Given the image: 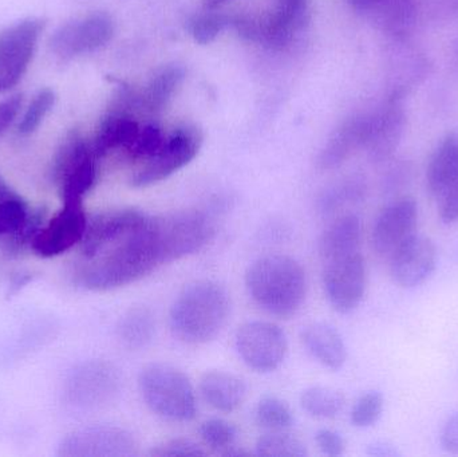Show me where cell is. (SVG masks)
I'll list each match as a JSON object with an SVG mask.
<instances>
[{
	"label": "cell",
	"mask_w": 458,
	"mask_h": 457,
	"mask_svg": "<svg viewBox=\"0 0 458 457\" xmlns=\"http://www.w3.org/2000/svg\"><path fill=\"white\" fill-rule=\"evenodd\" d=\"M184 67L179 64H168L156 72L139 98V107L144 112L156 114L164 110L184 80Z\"/></svg>",
	"instance_id": "26"
},
{
	"label": "cell",
	"mask_w": 458,
	"mask_h": 457,
	"mask_svg": "<svg viewBox=\"0 0 458 457\" xmlns=\"http://www.w3.org/2000/svg\"><path fill=\"white\" fill-rule=\"evenodd\" d=\"M373 126V113L355 114L344 121V125L331 137L320 155V166L333 169L344 164L355 150L366 148Z\"/></svg>",
	"instance_id": "21"
},
{
	"label": "cell",
	"mask_w": 458,
	"mask_h": 457,
	"mask_svg": "<svg viewBox=\"0 0 458 457\" xmlns=\"http://www.w3.org/2000/svg\"><path fill=\"white\" fill-rule=\"evenodd\" d=\"M315 442L325 455L338 457L344 455V440L338 432L333 429L322 428L315 434Z\"/></svg>",
	"instance_id": "40"
},
{
	"label": "cell",
	"mask_w": 458,
	"mask_h": 457,
	"mask_svg": "<svg viewBox=\"0 0 458 457\" xmlns=\"http://www.w3.org/2000/svg\"><path fill=\"white\" fill-rule=\"evenodd\" d=\"M437 266V249L427 236L416 235L392 254L390 274L403 289H413L430 278Z\"/></svg>",
	"instance_id": "18"
},
{
	"label": "cell",
	"mask_w": 458,
	"mask_h": 457,
	"mask_svg": "<svg viewBox=\"0 0 458 457\" xmlns=\"http://www.w3.org/2000/svg\"><path fill=\"white\" fill-rule=\"evenodd\" d=\"M256 455L264 457H304L306 444L295 435L283 431H267L259 437L255 445Z\"/></svg>",
	"instance_id": "30"
},
{
	"label": "cell",
	"mask_w": 458,
	"mask_h": 457,
	"mask_svg": "<svg viewBox=\"0 0 458 457\" xmlns=\"http://www.w3.org/2000/svg\"><path fill=\"white\" fill-rule=\"evenodd\" d=\"M23 105V94L18 93L0 101V136L13 125L21 113Z\"/></svg>",
	"instance_id": "41"
},
{
	"label": "cell",
	"mask_w": 458,
	"mask_h": 457,
	"mask_svg": "<svg viewBox=\"0 0 458 457\" xmlns=\"http://www.w3.org/2000/svg\"><path fill=\"white\" fill-rule=\"evenodd\" d=\"M203 133L195 125L177 126L166 136L161 149L131 176L134 188L150 187L168 179L195 160L203 145Z\"/></svg>",
	"instance_id": "8"
},
{
	"label": "cell",
	"mask_w": 458,
	"mask_h": 457,
	"mask_svg": "<svg viewBox=\"0 0 458 457\" xmlns=\"http://www.w3.org/2000/svg\"><path fill=\"white\" fill-rule=\"evenodd\" d=\"M368 455L374 457H395L400 456L397 448L386 442H374L368 445Z\"/></svg>",
	"instance_id": "45"
},
{
	"label": "cell",
	"mask_w": 458,
	"mask_h": 457,
	"mask_svg": "<svg viewBox=\"0 0 458 457\" xmlns=\"http://www.w3.org/2000/svg\"><path fill=\"white\" fill-rule=\"evenodd\" d=\"M165 139L166 136L160 126L156 123H148L140 128L136 139L129 145L126 153L131 160L145 163L161 149Z\"/></svg>",
	"instance_id": "34"
},
{
	"label": "cell",
	"mask_w": 458,
	"mask_h": 457,
	"mask_svg": "<svg viewBox=\"0 0 458 457\" xmlns=\"http://www.w3.org/2000/svg\"><path fill=\"white\" fill-rule=\"evenodd\" d=\"M366 184L360 177H352L325 190L319 199V212L325 216L360 203L366 196Z\"/></svg>",
	"instance_id": "29"
},
{
	"label": "cell",
	"mask_w": 458,
	"mask_h": 457,
	"mask_svg": "<svg viewBox=\"0 0 458 457\" xmlns=\"http://www.w3.org/2000/svg\"><path fill=\"white\" fill-rule=\"evenodd\" d=\"M458 182V136L446 134L436 148L427 169V187L441 198Z\"/></svg>",
	"instance_id": "25"
},
{
	"label": "cell",
	"mask_w": 458,
	"mask_h": 457,
	"mask_svg": "<svg viewBox=\"0 0 458 457\" xmlns=\"http://www.w3.org/2000/svg\"><path fill=\"white\" fill-rule=\"evenodd\" d=\"M139 107V98L129 89H123L115 98L112 109L99 123L94 137L93 147L97 158L104 157L115 149H128L136 139L140 125L134 117V109Z\"/></svg>",
	"instance_id": "16"
},
{
	"label": "cell",
	"mask_w": 458,
	"mask_h": 457,
	"mask_svg": "<svg viewBox=\"0 0 458 457\" xmlns=\"http://www.w3.org/2000/svg\"><path fill=\"white\" fill-rule=\"evenodd\" d=\"M385 2L386 0H347V3L354 7L358 13H363L370 19L378 13L379 8L385 4Z\"/></svg>",
	"instance_id": "44"
},
{
	"label": "cell",
	"mask_w": 458,
	"mask_h": 457,
	"mask_svg": "<svg viewBox=\"0 0 458 457\" xmlns=\"http://www.w3.org/2000/svg\"><path fill=\"white\" fill-rule=\"evenodd\" d=\"M362 222L354 214L336 217L323 231L319 239V254L325 262L360 252Z\"/></svg>",
	"instance_id": "24"
},
{
	"label": "cell",
	"mask_w": 458,
	"mask_h": 457,
	"mask_svg": "<svg viewBox=\"0 0 458 457\" xmlns=\"http://www.w3.org/2000/svg\"><path fill=\"white\" fill-rule=\"evenodd\" d=\"M309 0H271V8L261 16H237L232 24L245 39L280 50L303 27Z\"/></svg>",
	"instance_id": "7"
},
{
	"label": "cell",
	"mask_w": 458,
	"mask_h": 457,
	"mask_svg": "<svg viewBox=\"0 0 458 457\" xmlns=\"http://www.w3.org/2000/svg\"><path fill=\"white\" fill-rule=\"evenodd\" d=\"M344 394L327 386H312L301 396V405L310 416L315 419H335L344 410Z\"/></svg>",
	"instance_id": "28"
},
{
	"label": "cell",
	"mask_w": 458,
	"mask_h": 457,
	"mask_svg": "<svg viewBox=\"0 0 458 457\" xmlns=\"http://www.w3.org/2000/svg\"><path fill=\"white\" fill-rule=\"evenodd\" d=\"M140 394L158 418L172 423H188L198 413L195 389L182 370L168 364H150L139 377Z\"/></svg>",
	"instance_id": "4"
},
{
	"label": "cell",
	"mask_w": 458,
	"mask_h": 457,
	"mask_svg": "<svg viewBox=\"0 0 458 457\" xmlns=\"http://www.w3.org/2000/svg\"><path fill=\"white\" fill-rule=\"evenodd\" d=\"M148 215L136 208L112 209L101 212L88 220L85 235L81 241L83 259H90L113 241L123 238L139 228Z\"/></svg>",
	"instance_id": "20"
},
{
	"label": "cell",
	"mask_w": 458,
	"mask_h": 457,
	"mask_svg": "<svg viewBox=\"0 0 458 457\" xmlns=\"http://www.w3.org/2000/svg\"><path fill=\"white\" fill-rule=\"evenodd\" d=\"M419 220V204L411 196L395 199L387 204L373 225L371 243L381 255H392L401 244L414 235Z\"/></svg>",
	"instance_id": "17"
},
{
	"label": "cell",
	"mask_w": 458,
	"mask_h": 457,
	"mask_svg": "<svg viewBox=\"0 0 458 457\" xmlns=\"http://www.w3.org/2000/svg\"><path fill=\"white\" fill-rule=\"evenodd\" d=\"M229 314L227 290L217 282L198 281L188 284L172 303L169 326L182 343L203 345L222 333Z\"/></svg>",
	"instance_id": "2"
},
{
	"label": "cell",
	"mask_w": 458,
	"mask_h": 457,
	"mask_svg": "<svg viewBox=\"0 0 458 457\" xmlns=\"http://www.w3.org/2000/svg\"><path fill=\"white\" fill-rule=\"evenodd\" d=\"M61 457H133L137 442L128 429L117 426H90L72 431L59 443Z\"/></svg>",
	"instance_id": "14"
},
{
	"label": "cell",
	"mask_w": 458,
	"mask_h": 457,
	"mask_svg": "<svg viewBox=\"0 0 458 457\" xmlns=\"http://www.w3.org/2000/svg\"><path fill=\"white\" fill-rule=\"evenodd\" d=\"M441 445L446 453L458 455V412L452 415L441 432Z\"/></svg>",
	"instance_id": "43"
},
{
	"label": "cell",
	"mask_w": 458,
	"mask_h": 457,
	"mask_svg": "<svg viewBox=\"0 0 458 457\" xmlns=\"http://www.w3.org/2000/svg\"><path fill=\"white\" fill-rule=\"evenodd\" d=\"M150 455L156 457H198L206 456L207 453L198 444L190 439H172L164 444L153 448Z\"/></svg>",
	"instance_id": "38"
},
{
	"label": "cell",
	"mask_w": 458,
	"mask_h": 457,
	"mask_svg": "<svg viewBox=\"0 0 458 457\" xmlns=\"http://www.w3.org/2000/svg\"><path fill=\"white\" fill-rule=\"evenodd\" d=\"M164 265L203 250L215 235V223L200 209H184L149 217Z\"/></svg>",
	"instance_id": "5"
},
{
	"label": "cell",
	"mask_w": 458,
	"mask_h": 457,
	"mask_svg": "<svg viewBox=\"0 0 458 457\" xmlns=\"http://www.w3.org/2000/svg\"><path fill=\"white\" fill-rule=\"evenodd\" d=\"M45 21L27 18L0 31V93L15 88L34 59Z\"/></svg>",
	"instance_id": "10"
},
{
	"label": "cell",
	"mask_w": 458,
	"mask_h": 457,
	"mask_svg": "<svg viewBox=\"0 0 458 457\" xmlns=\"http://www.w3.org/2000/svg\"><path fill=\"white\" fill-rule=\"evenodd\" d=\"M156 318L148 308H134L118 322V338L131 351H141L156 337Z\"/></svg>",
	"instance_id": "27"
},
{
	"label": "cell",
	"mask_w": 458,
	"mask_h": 457,
	"mask_svg": "<svg viewBox=\"0 0 458 457\" xmlns=\"http://www.w3.org/2000/svg\"><path fill=\"white\" fill-rule=\"evenodd\" d=\"M301 341L312 359L330 370L346 364L347 348L341 333L326 322H314L301 333Z\"/></svg>",
	"instance_id": "22"
},
{
	"label": "cell",
	"mask_w": 458,
	"mask_h": 457,
	"mask_svg": "<svg viewBox=\"0 0 458 457\" xmlns=\"http://www.w3.org/2000/svg\"><path fill=\"white\" fill-rule=\"evenodd\" d=\"M88 220L83 203H64V207L40 228L31 251L40 258L64 254L82 241Z\"/></svg>",
	"instance_id": "15"
},
{
	"label": "cell",
	"mask_w": 458,
	"mask_h": 457,
	"mask_svg": "<svg viewBox=\"0 0 458 457\" xmlns=\"http://www.w3.org/2000/svg\"><path fill=\"white\" fill-rule=\"evenodd\" d=\"M454 62H456V63L458 64V35L456 37V39H454Z\"/></svg>",
	"instance_id": "48"
},
{
	"label": "cell",
	"mask_w": 458,
	"mask_h": 457,
	"mask_svg": "<svg viewBox=\"0 0 458 457\" xmlns=\"http://www.w3.org/2000/svg\"><path fill=\"white\" fill-rule=\"evenodd\" d=\"M236 351L240 359L258 373H271L284 362L287 335L274 322L250 321L237 330Z\"/></svg>",
	"instance_id": "11"
},
{
	"label": "cell",
	"mask_w": 458,
	"mask_h": 457,
	"mask_svg": "<svg viewBox=\"0 0 458 457\" xmlns=\"http://www.w3.org/2000/svg\"><path fill=\"white\" fill-rule=\"evenodd\" d=\"M384 412V396L379 392L370 391L362 394L352 410V424L357 428H370L376 426Z\"/></svg>",
	"instance_id": "37"
},
{
	"label": "cell",
	"mask_w": 458,
	"mask_h": 457,
	"mask_svg": "<svg viewBox=\"0 0 458 457\" xmlns=\"http://www.w3.org/2000/svg\"><path fill=\"white\" fill-rule=\"evenodd\" d=\"M96 153L82 134L72 131L54 156L51 179L64 203H83L96 185L98 168Z\"/></svg>",
	"instance_id": "6"
},
{
	"label": "cell",
	"mask_w": 458,
	"mask_h": 457,
	"mask_svg": "<svg viewBox=\"0 0 458 457\" xmlns=\"http://www.w3.org/2000/svg\"><path fill=\"white\" fill-rule=\"evenodd\" d=\"M115 24L106 13H93L62 24L50 38V50L61 59L93 53L112 40Z\"/></svg>",
	"instance_id": "12"
},
{
	"label": "cell",
	"mask_w": 458,
	"mask_h": 457,
	"mask_svg": "<svg viewBox=\"0 0 458 457\" xmlns=\"http://www.w3.org/2000/svg\"><path fill=\"white\" fill-rule=\"evenodd\" d=\"M256 424L266 431H283L293 423V415L287 402L274 396H266L255 410Z\"/></svg>",
	"instance_id": "31"
},
{
	"label": "cell",
	"mask_w": 458,
	"mask_h": 457,
	"mask_svg": "<svg viewBox=\"0 0 458 457\" xmlns=\"http://www.w3.org/2000/svg\"><path fill=\"white\" fill-rule=\"evenodd\" d=\"M199 388L204 402L223 413L239 410L247 397V385L244 380L233 373L223 370L207 372L201 377Z\"/></svg>",
	"instance_id": "23"
},
{
	"label": "cell",
	"mask_w": 458,
	"mask_h": 457,
	"mask_svg": "<svg viewBox=\"0 0 458 457\" xmlns=\"http://www.w3.org/2000/svg\"><path fill=\"white\" fill-rule=\"evenodd\" d=\"M55 101V91L51 89H43V90L38 91L37 96L32 98L27 109L24 110L23 117L19 121V133L23 136L34 133L45 120L46 115L51 112Z\"/></svg>",
	"instance_id": "35"
},
{
	"label": "cell",
	"mask_w": 458,
	"mask_h": 457,
	"mask_svg": "<svg viewBox=\"0 0 458 457\" xmlns=\"http://www.w3.org/2000/svg\"><path fill=\"white\" fill-rule=\"evenodd\" d=\"M46 216H47V211H46L45 207L31 209L23 225L5 239V251L10 255L18 257L27 250H31L38 233L45 225Z\"/></svg>",
	"instance_id": "33"
},
{
	"label": "cell",
	"mask_w": 458,
	"mask_h": 457,
	"mask_svg": "<svg viewBox=\"0 0 458 457\" xmlns=\"http://www.w3.org/2000/svg\"><path fill=\"white\" fill-rule=\"evenodd\" d=\"M121 388L120 370L107 361L83 362L67 376L64 399L80 410H94L109 404Z\"/></svg>",
	"instance_id": "9"
},
{
	"label": "cell",
	"mask_w": 458,
	"mask_h": 457,
	"mask_svg": "<svg viewBox=\"0 0 458 457\" xmlns=\"http://www.w3.org/2000/svg\"><path fill=\"white\" fill-rule=\"evenodd\" d=\"M413 177V168L411 164L401 161L390 169L385 177L384 190L387 195H397L400 190H405Z\"/></svg>",
	"instance_id": "39"
},
{
	"label": "cell",
	"mask_w": 458,
	"mask_h": 457,
	"mask_svg": "<svg viewBox=\"0 0 458 457\" xmlns=\"http://www.w3.org/2000/svg\"><path fill=\"white\" fill-rule=\"evenodd\" d=\"M161 265L163 258L148 216L139 228L86 259L78 279L91 292H110L141 281Z\"/></svg>",
	"instance_id": "1"
},
{
	"label": "cell",
	"mask_w": 458,
	"mask_h": 457,
	"mask_svg": "<svg viewBox=\"0 0 458 457\" xmlns=\"http://www.w3.org/2000/svg\"><path fill=\"white\" fill-rule=\"evenodd\" d=\"M228 2H231V0H204V7L207 10H216L217 7Z\"/></svg>",
	"instance_id": "47"
},
{
	"label": "cell",
	"mask_w": 458,
	"mask_h": 457,
	"mask_svg": "<svg viewBox=\"0 0 458 457\" xmlns=\"http://www.w3.org/2000/svg\"><path fill=\"white\" fill-rule=\"evenodd\" d=\"M15 190L10 187V184H8V182L3 179L2 174H0V201L11 198V196L15 195Z\"/></svg>",
	"instance_id": "46"
},
{
	"label": "cell",
	"mask_w": 458,
	"mask_h": 457,
	"mask_svg": "<svg viewBox=\"0 0 458 457\" xmlns=\"http://www.w3.org/2000/svg\"><path fill=\"white\" fill-rule=\"evenodd\" d=\"M323 287L334 310L349 314L357 310L368 287V268L360 252L325 262Z\"/></svg>",
	"instance_id": "13"
},
{
	"label": "cell",
	"mask_w": 458,
	"mask_h": 457,
	"mask_svg": "<svg viewBox=\"0 0 458 457\" xmlns=\"http://www.w3.org/2000/svg\"><path fill=\"white\" fill-rule=\"evenodd\" d=\"M440 217L445 224L458 220V182L441 196Z\"/></svg>",
	"instance_id": "42"
},
{
	"label": "cell",
	"mask_w": 458,
	"mask_h": 457,
	"mask_svg": "<svg viewBox=\"0 0 458 457\" xmlns=\"http://www.w3.org/2000/svg\"><path fill=\"white\" fill-rule=\"evenodd\" d=\"M204 13L200 15L193 16L188 21V30L196 43L200 45H208L214 42L220 32L232 23V18L219 13Z\"/></svg>",
	"instance_id": "36"
},
{
	"label": "cell",
	"mask_w": 458,
	"mask_h": 457,
	"mask_svg": "<svg viewBox=\"0 0 458 457\" xmlns=\"http://www.w3.org/2000/svg\"><path fill=\"white\" fill-rule=\"evenodd\" d=\"M405 97L387 93L384 105L373 113V126L366 149L377 163L389 160L403 141L406 128Z\"/></svg>",
	"instance_id": "19"
},
{
	"label": "cell",
	"mask_w": 458,
	"mask_h": 457,
	"mask_svg": "<svg viewBox=\"0 0 458 457\" xmlns=\"http://www.w3.org/2000/svg\"><path fill=\"white\" fill-rule=\"evenodd\" d=\"M245 286L261 310L279 318L295 316L306 300V273L288 255L259 258L245 274Z\"/></svg>",
	"instance_id": "3"
},
{
	"label": "cell",
	"mask_w": 458,
	"mask_h": 457,
	"mask_svg": "<svg viewBox=\"0 0 458 457\" xmlns=\"http://www.w3.org/2000/svg\"><path fill=\"white\" fill-rule=\"evenodd\" d=\"M199 434L204 444L220 455L233 448L239 439V429L236 426L223 419H209L204 421Z\"/></svg>",
	"instance_id": "32"
}]
</instances>
